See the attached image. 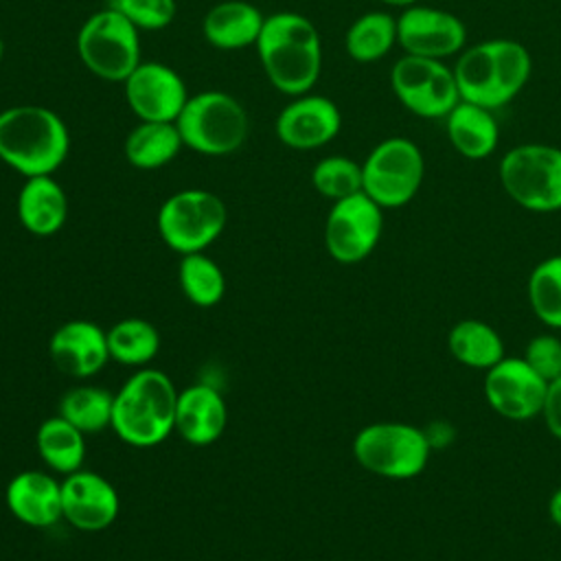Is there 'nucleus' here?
<instances>
[{
  "label": "nucleus",
  "mask_w": 561,
  "mask_h": 561,
  "mask_svg": "<svg viewBox=\"0 0 561 561\" xmlns=\"http://www.w3.org/2000/svg\"><path fill=\"white\" fill-rule=\"evenodd\" d=\"M267 81L287 96L311 92L322 72V39L309 18L296 11L265 15L254 44Z\"/></svg>",
  "instance_id": "1"
},
{
  "label": "nucleus",
  "mask_w": 561,
  "mask_h": 561,
  "mask_svg": "<svg viewBox=\"0 0 561 561\" xmlns=\"http://www.w3.org/2000/svg\"><path fill=\"white\" fill-rule=\"evenodd\" d=\"M454 75L462 101L495 112L526 88L533 75V57L517 39L491 37L465 46L456 59Z\"/></svg>",
  "instance_id": "2"
},
{
  "label": "nucleus",
  "mask_w": 561,
  "mask_h": 561,
  "mask_svg": "<svg viewBox=\"0 0 561 561\" xmlns=\"http://www.w3.org/2000/svg\"><path fill=\"white\" fill-rule=\"evenodd\" d=\"M68 151L70 134L55 110L24 103L0 112V160L20 175H53Z\"/></svg>",
  "instance_id": "3"
},
{
  "label": "nucleus",
  "mask_w": 561,
  "mask_h": 561,
  "mask_svg": "<svg viewBox=\"0 0 561 561\" xmlns=\"http://www.w3.org/2000/svg\"><path fill=\"white\" fill-rule=\"evenodd\" d=\"M178 390L156 368L134 373L114 394L112 430L131 447H156L175 430Z\"/></svg>",
  "instance_id": "4"
},
{
  "label": "nucleus",
  "mask_w": 561,
  "mask_h": 561,
  "mask_svg": "<svg viewBox=\"0 0 561 561\" xmlns=\"http://www.w3.org/2000/svg\"><path fill=\"white\" fill-rule=\"evenodd\" d=\"M175 125L184 147L213 158L234 153L250 131L245 107L221 90L191 94Z\"/></svg>",
  "instance_id": "5"
},
{
  "label": "nucleus",
  "mask_w": 561,
  "mask_h": 561,
  "mask_svg": "<svg viewBox=\"0 0 561 561\" xmlns=\"http://www.w3.org/2000/svg\"><path fill=\"white\" fill-rule=\"evenodd\" d=\"M502 191L530 213L561 210V147L522 142L511 147L500 164Z\"/></svg>",
  "instance_id": "6"
},
{
  "label": "nucleus",
  "mask_w": 561,
  "mask_h": 561,
  "mask_svg": "<svg viewBox=\"0 0 561 561\" xmlns=\"http://www.w3.org/2000/svg\"><path fill=\"white\" fill-rule=\"evenodd\" d=\"M430 451L425 430L399 421L364 425L353 438V456L359 467L388 480L419 476L427 467Z\"/></svg>",
  "instance_id": "7"
},
{
  "label": "nucleus",
  "mask_w": 561,
  "mask_h": 561,
  "mask_svg": "<svg viewBox=\"0 0 561 561\" xmlns=\"http://www.w3.org/2000/svg\"><path fill=\"white\" fill-rule=\"evenodd\" d=\"M77 53L94 77L112 83H123L142 61L138 28L114 7L85 18L77 33Z\"/></svg>",
  "instance_id": "8"
},
{
  "label": "nucleus",
  "mask_w": 561,
  "mask_h": 561,
  "mask_svg": "<svg viewBox=\"0 0 561 561\" xmlns=\"http://www.w3.org/2000/svg\"><path fill=\"white\" fill-rule=\"evenodd\" d=\"M425 158L405 136L379 140L362 162V191L383 210L410 204L421 191Z\"/></svg>",
  "instance_id": "9"
},
{
  "label": "nucleus",
  "mask_w": 561,
  "mask_h": 561,
  "mask_svg": "<svg viewBox=\"0 0 561 561\" xmlns=\"http://www.w3.org/2000/svg\"><path fill=\"white\" fill-rule=\"evenodd\" d=\"M226 206L219 195L204 188H184L167 197L158 210L160 239L175 252H204L226 228Z\"/></svg>",
  "instance_id": "10"
},
{
  "label": "nucleus",
  "mask_w": 561,
  "mask_h": 561,
  "mask_svg": "<svg viewBox=\"0 0 561 561\" xmlns=\"http://www.w3.org/2000/svg\"><path fill=\"white\" fill-rule=\"evenodd\" d=\"M397 101L421 118H445L462 99L454 68L443 59L401 55L390 70Z\"/></svg>",
  "instance_id": "11"
},
{
  "label": "nucleus",
  "mask_w": 561,
  "mask_h": 561,
  "mask_svg": "<svg viewBox=\"0 0 561 561\" xmlns=\"http://www.w3.org/2000/svg\"><path fill=\"white\" fill-rule=\"evenodd\" d=\"M383 232V208L364 191L333 202L324 219V245L333 261L353 265L373 254Z\"/></svg>",
  "instance_id": "12"
},
{
  "label": "nucleus",
  "mask_w": 561,
  "mask_h": 561,
  "mask_svg": "<svg viewBox=\"0 0 561 561\" xmlns=\"http://www.w3.org/2000/svg\"><path fill=\"white\" fill-rule=\"evenodd\" d=\"M397 46L405 55L445 61L467 46V26L456 13L419 2L397 15Z\"/></svg>",
  "instance_id": "13"
},
{
  "label": "nucleus",
  "mask_w": 561,
  "mask_h": 561,
  "mask_svg": "<svg viewBox=\"0 0 561 561\" xmlns=\"http://www.w3.org/2000/svg\"><path fill=\"white\" fill-rule=\"evenodd\" d=\"M548 381L522 357H504L484 370L482 392L495 414L508 421H530L541 414Z\"/></svg>",
  "instance_id": "14"
},
{
  "label": "nucleus",
  "mask_w": 561,
  "mask_h": 561,
  "mask_svg": "<svg viewBox=\"0 0 561 561\" xmlns=\"http://www.w3.org/2000/svg\"><path fill=\"white\" fill-rule=\"evenodd\" d=\"M123 92L138 121L162 123H175L191 96L182 75L162 61H140L123 81Z\"/></svg>",
  "instance_id": "15"
},
{
  "label": "nucleus",
  "mask_w": 561,
  "mask_h": 561,
  "mask_svg": "<svg viewBox=\"0 0 561 561\" xmlns=\"http://www.w3.org/2000/svg\"><path fill=\"white\" fill-rule=\"evenodd\" d=\"M278 140L298 151H311L329 145L342 129V112L329 96L305 92L278 112L274 123Z\"/></svg>",
  "instance_id": "16"
},
{
  "label": "nucleus",
  "mask_w": 561,
  "mask_h": 561,
  "mask_svg": "<svg viewBox=\"0 0 561 561\" xmlns=\"http://www.w3.org/2000/svg\"><path fill=\"white\" fill-rule=\"evenodd\" d=\"M116 489L94 471H75L61 482V517L79 530L96 533L118 517Z\"/></svg>",
  "instance_id": "17"
},
{
  "label": "nucleus",
  "mask_w": 561,
  "mask_h": 561,
  "mask_svg": "<svg viewBox=\"0 0 561 561\" xmlns=\"http://www.w3.org/2000/svg\"><path fill=\"white\" fill-rule=\"evenodd\" d=\"M48 355L64 375L88 379L110 359L107 331L90 320L64 322L48 342Z\"/></svg>",
  "instance_id": "18"
},
{
  "label": "nucleus",
  "mask_w": 561,
  "mask_h": 561,
  "mask_svg": "<svg viewBox=\"0 0 561 561\" xmlns=\"http://www.w3.org/2000/svg\"><path fill=\"white\" fill-rule=\"evenodd\" d=\"M7 506L26 526H53L61 519V482L44 471H22L7 484Z\"/></svg>",
  "instance_id": "19"
},
{
  "label": "nucleus",
  "mask_w": 561,
  "mask_h": 561,
  "mask_svg": "<svg viewBox=\"0 0 561 561\" xmlns=\"http://www.w3.org/2000/svg\"><path fill=\"white\" fill-rule=\"evenodd\" d=\"M226 421L224 397L213 386L195 383L178 392L175 430L186 443L197 447L215 443L224 434Z\"/></svg>",
  "instance_id": "20"
},
{
  "label": "nucleus",
  "mask_w": 561,
  "mask_h": 561,
  "mask_svg": "<svg viewBox=\"0 0 561 561\" xmlns=\"http://www.w3.org/2000/svg\"><path fill=\"white\" fill-rule=\"evenodd\" d=\"M18 219L35 237L59 232L68 217V197L53 175L24 178L18 193Z\"/></svg>",
  "instance_id": "21"
},
{
  "label": "nucleus",
  "mask_w": 561,
  "mask_h": 561,
  "mask_svg": "<svg viewBox=\"0 0 561 561\" xmlns=\"http://www.w3.org/2000/svg\"><path fill=\"white\" fill-rule=\"evenodd\" d=\"M265 24V15L248 0H224L208 9L202 20L206 42L219 50L254 46Z\"/></svg>",
  "instance_id": "22"
},
{
  "label": "nucleus",
  "mask_w": 561,
  "mask_h": 561,
  "mask_svg": "<svg viewBox=\"0 0 561 561\" xmlns=\"http://www.w3.org/2000/svg\"><path fill=\"white\" fill-rule=\"evenodd\" d=\"M443 121L449 145L467 160H484L500 145V125L493 110L460 101Z\"/></svg>",
  "instance_id": "23"
},
{
  "label": "nucleus",
  "mask_w": 561,
  "mask_h": 561,
  "mask_svg": "<svg viewBox=\"0 0 561 561\" xmlns=\"http://www.w3.org/2000/svg\"><path fill=\"white\" fill-rule=\"evenodd\" d=\"M182 147L184 142L175 123L140 121L125 136L123 153L131 167L142 171H153L175 160Z\"/></svg>",
  "instance_id": "24"
},
{
  "label": "nucleus",
  "mask_w": 561,
  "mask_h": 561,
  "mask_svg": "<svg viewBox=\"0 0 561 561\" xmlns=\"http://www.w3.org/2000/svg\"><path fill=\"white\" fill-rule=\"evenodd\" d=\"M447 348L458 364L476 370H489L506 357L500 333L489 322L476 318L458 320L449 329Z\"/></svg>",
  "instance_id": "25"
},
{
  "label": "nucleus",
  "mask_w": 561,
  "mask_h": 561,
  "mask_svg": "<svg viewBox=\"0 0 561 561\" xmlns=\"http://www.w3.org/2000/svg\"><path fill=\"white\" fill-rule=\"evenodd\" d=\"M397 46V18L388 11H366L344 35L346 55L357 64L383 59Z\"/></svg>",
  "instance_id": "26"
},
{
  "label": "nucleus",
  "mask_w": 561,
  "mask_h": 561,
  "mask_svg": "<svg viewBox=\"0 0 561 561\" xmlns=\"http://www.w3.org/2000/svg\"><path fill=\"white\" fill-rule=\"evenodd\" d=\"M83 432L68 423L64 416L46 419L35 434V445L39 458L57 473L70 476L81 469L85 458Z\"/></svg>",
  "instance_id": "27"
},
{
  "label": "nucleus",
  "mask_w": 561,
  "mask_h": 561,
  "mask_svg": "<svg viewBox=\"0 0 561 561\" xmlns=\"http://www.w3.org/2000/svg\"><path fill=\"white\" fill-rule=\"evenodd\" d=\"M110 359L123 366H145L160 348L158 329L142 318H125L107 331Z\"/></svg>",
  "instance_id": "28"
},
{
  "label": "nucleus",
  "mask_w": 561,
  "mask_h": 561,
  "mask_svg": "<svg viewBox=\"0 0 561 561\" xmlns=\"http://www.w3.org/2000/svg\"><path fill=\"white\" fill-rule=\"evenodd\" d=\"M114 394L99 386L70 388L59 401V416L72 423L83 434L103 432L112 425Z\"/></svg>",
  "instance_id": "29"
},
{
  "label": "nucleus",
  "mask_w": 561,
  "mask_h": 561,
  "mask_svg": "<svg viewBox=\"0 0 561 561\" xmlns=\"http://www.w3.org/2000/svg\"><path fill=\"white\" fill-rule=\"evenodd\" d=\"M533 313L550 329H561V254L539 261L526 280Z\"/></svg>",
  "instance_id": "30"
},
{
  "label": "nucleus",
  "mask_w": 561,
  "mask_h": 561,
  "mask_svg": "<svg viewBox=\"0 0 561 561\" xmlns=\"http://www.w3.org/2000/svg\"><path fill=\"white\" fill-rule=\"evenodd\" d=\"M182 294L197 307H213L224 298L226 278L221 267L204 252L184 254L178 267Z\"/></svg>",
  "instance_id": "31"
},
{
  "label": "nucleus",
  "mask_w": 561,
  "mask_h": 561,
  "mask_svg": "<svg viewBox=\"0 0 561 561\" xmlns=\"http://www.w3.org/2000/svg\"><path fill=\"white\" fill-rule=\"evenodd\" d=\"M311 184L331 202L362 193V162L348 156H327L313 164Z\"/></svg>",
  "instance_id": "32"
},
{
  "label": "nucleus",
  "mask_w": 561,
  "mask_h": 561,
  "mask_svg": "<svg viewBox=\"0 0 561 561\" xmlns=\"http://www.w3.org/2000/svg\"><path fill=\"white\" fill-rule=\"evenodd\" d=\"M116 11H121L138 31H160L167 28L175 18V0H112Z\"/></svg>",
  "instance_id": "33"
},
{
  "label": "nucleus",
  "mask_w": 561,
  "mask_h": 561,
  "mask_svg": "<svg viewBox=\"0 0 561 561\" xmlns=\"http://www.w3.org/2000/svg\"><path fill=\"white\" fill-rule=\"evenodd\" d=\"M522 359L543 379L561 377V337L554 333H539L528 340Z\"/></svg>",
  "instance_id": "34"
},
{
  "label": "nucleus",
  "mask_w": 561,
  "mask_h": 561,
  "mask_svg": "<svg viewBox=\"0 0 561 561\" xmlns=\"http://www.w3.org/2000/svg\"><path fill=\"white\" fill-rule=\"evenodd\" d=\"M546 423V430L561 440V377L548 381L546 397H543V408L539 414Z\"/></svg>",
  "instance_id": "35"
},
{
  "label": "nucleus",
  "mask_w": 561,
  "mask_h": 561,
  "mask_svg": "<svg viewBox=\"0 0 561 561\" xmlns=\"http://www.w3.org/2000/svg\"><path fill=\"white\" fill-rule=\"evenodd\" d=\"M548 515H550V522L561 528V486L554 489L548 500Z\"/></svg>",
  "instance_id": "36"
},
{
  "label": "nucleus",
  "mask_w": 561,
  "mask_h": 561,
  "mask_svg": "<svg viewBox=\"0 0 561 561\" xmlns=\"http://www.w3.org/2000/svg\"><path fill=\"white\" fill-rule=\"evenodd\" d=\"M379 2H383L386 7H397V9H408V7H414V4H419L421 0H379Z\"/></svg>",
  "instance_id": "37"
},
{
  "label": "nucleus",
  "mask_w": 561,
  "mask_h": 561,
  "mask_svg": "<svg viewBox=\"0 0 561 561\" xmlns=\"http://www.w3.org/2000/svg\"><path fill=\"white\" fill-rule=\"evenodd\" d=\"M2 57H4V39L0 35V61H2Z\"/></svg>",
  "instance_id": "38"
}]
</instances>
